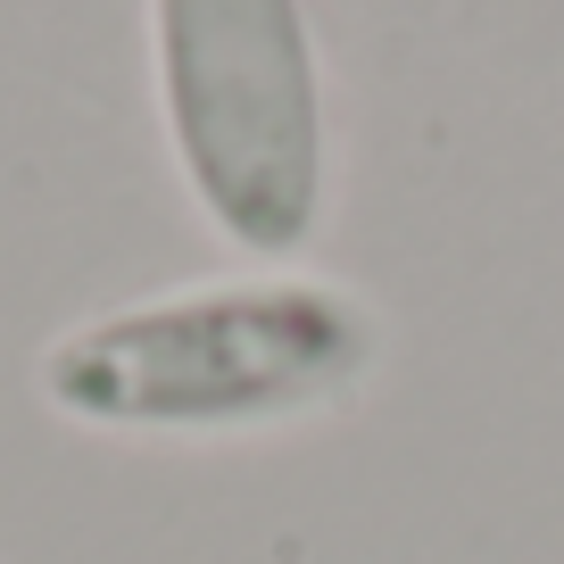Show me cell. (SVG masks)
<instances>
[{
    "label": "cell",
    "mask_w": 564,
    "mask_h": 564,
    "mask_svg": "<svg viewBox=\"0 0 564 564\" xmlns=\"http://www.w3.org/2000/svg\"><path fill=\"white\" fill-rule=\"evenodd\" d=\"M382 357L357 291L316 274H232L67 324L34 382L51 415L117 441H232L340 406Z\"/></svg>",
    "instance_id": "1"
},
{
    "label": "cell",
    "mask_w": 564,
    "mask_h": 564,
    "mask_svg": "<svg viewBox=\"0 0 564 564\" xmlns=\"http://www.w3.org/2000/svg\"><path fill=\"white\" fill-rule=\"evenodd\" d=\"M166 150L241 258H300L333 199V117L307 0H150Z\"/></svg>",
    "instance_id": "2"
}]
</instances>
